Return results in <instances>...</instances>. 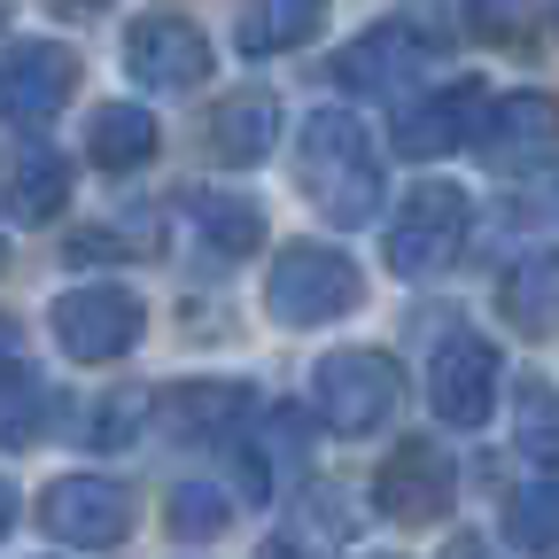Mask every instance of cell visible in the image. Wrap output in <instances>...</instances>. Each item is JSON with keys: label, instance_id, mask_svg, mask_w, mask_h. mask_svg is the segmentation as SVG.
Masks as SVG:
<instances>
[{"label": "cell", "instance_id": "cell-29", "mask_svg": "<svg viewBox=\"0 0 559 559\" xmlns=\"http://www.w3.org/2000/svg\"><path fill=\"white\" fill-rule=\"evenodd\" d=\"M257 559H304V551H296V544H264Z\"/></svg>", "mask_w": 559, "mask_h": 559}, {"label": "cell", "instance_id": "cell-17", "mask_svg": "<svg viewBox=\"0 0 559 559\" xmlns=\"http://www.w3.org/2000/svg\"><path fill=\"white\" fill-rule=\"evenodd\" d=\"M498 304L521 334H559V249H528L506 280H498Z\"/></svg>", "mask_w": 559, "mask_h": 559}, {"label": "cell", "instance_id": "cell-9", "mask_svg": "<svg viewBox=\"0 0 559 559\" xmlns=\"http://www.w3.org/2000/svg\"><path fill=\"white\" fill-rule=\"evenodd\" d=\"M55 342L79 366H109L140 342V296L132 288H70L55 304Z\"/></svg>", "mask_w": 559, "mask_h": 559}, {"label": "cell", "instance_id": "cell-2", "mask_svg": "<svg viewBox=\"0 0 559 559\" xmlns=\"http://www.w3.org/2000/svg\"><path fill=\"white\" fill-rule=\"evenodd\" d=\"M358 296H366L358 264L342 249H326V241H288L264 272V311L280 326H326L342 311H358Z\"/></svg>", "mask_w": 559, "mask_h": 559}, {"label": "cell", "instance_id": "cell-19", "mask_svg": "<svg viewBox=\"0 0 559 559\" xmlns=\"http://www.w3.org/2000/svg\"><path fill=\"white\" fill-rule=\"evenodd\" d=\"M86 156L102 171H132V164H148L156 156V117L140 109V102H102L94 124H86Z\"/></svg>", "mask_w": 559, "mask_h": 559}, {"label": "cell", "instance_id": "cell-23", "mask_svg": "<svg viewBox=\"0 0 559 559\" xmlns=\"http://www.w3.org/2000/svg\"><path fill=\"white\" fill-rule=\"evenodd\" d=\"M47 419V381L24 366H0V443H32Z\"/></svg>", "mask_w": 559, "mask_h": 559}, {"label": "cell", "instance_id": "cell-4", "mask_svg": "<svg viewBox=\"0 0 559 559\" xmlns=\"http://www.w3.org/2000/svg\"><path fill=\"white\" fill-rule=\"evenodd\" d=\"M459 241H466V194L428 179V187H412L396 202V218H389V272L428 280V272H443L459 257Z\"/></svg>", "mask_w": 559, "mask_h": 559}, {"label": "cell", "instance_id": "cell-22", "mask_svg": "<svg viewBox=\"0 0 559 559\" xmlns=\"http://www.w3.org/2000/svg\"><path fill=\"white\" fill-rule=\"evenodd\" d=\"M506 536L521 551H559V481H521L513 489V506H506Z\"/></svg>", "mask_w": 559, "mask_h": 559}, {"label": "cell", "instance_id": "cell-27", "mask_svg": "<svg viewBox=\"0 0 559 559\" xmlns=\"http://www.w3.org/2000/svg\"><path fill=\"white\" fill-rule=\"evenodd\" d=\"M443 559H489V544H474V536H451V551Z\"/></svg>", "mask_w": 559, "mask_h": 559}, {"label": "cell", "instance_id": "cell-15", "mask_svg": "<svg viewBox=\"0 0 559 559\" xmlns=\"http://www.w3.org/2000/svg\"><path fill=\"white\" fill-rule=\"evenodd\" d=\"M272 132H280V102L264 86H241V94H226L210 109V156L218 164H264Z\"/></svg>", "mask_w": 559, "mask_h": 559}, {"label": "cell", "instance_id": "cell-5", "mask_svg": "<svg viewBox=\"0 0 559 559\" xmlns=\"http://www.w3.org/2000/svg\"><path fill=\"white\" fill-rule=\"evenodd\" d=\"M39 528L55 544L109 551V544L132 536V489L109 481V474H62V481H47V498H39Z\"/></svg>", "mask_w": 559, "mask_h": 559}, {"label": "cell", "instance_id": "cell-13", "mask_svg": "<svg viewBox=\"0 0 559 559\" xmlns=\"http://www.w3.org/2000/svg\"><path fill=\"white\" fill-rule=\"evenodd\" d=\"M62 202H70V164L47 148V140H16V148H0V218L47 226Z\"/></svg>", "mask_w": 559, "mask_h": 559}, {"label": "cell", "instance_id": "cell-3", "mask_svg": "<svg viewBox=\"0 0 559 559\" xmlns=\"http://www.w3.org/2000/svg\"><path fill=\"white\" fill-rule=\"evenodd\" d=\"M396 358H381V349H326L319 373H311V404L334 436H373L381 419L396 412Z\"/></svg>", "mask_w": 559, "mask_h": 559}, {"label": "cell", "instance_id": "cell-28", "mask_svg": "<svg viewBox=\"0 0 559 559\" xmlns=\"http://www.w3.org/2000/svg\"><path fill=\"white\" fill-rule=\"evenodd\" d=\"M47 9H62V16H94V9H109V0H47Z\"/></svg>", "mask_w": 559, "mask_h": 559}, {"label": "cell", "instance_id": "cell-20", "mask_svg": "<svg viewBox=\"0 0 559 559\" xmlns=\"http://www.w3.org/2000/svg\"><path fill=\"white\" fill-rule=\"evenodd\" d=\"M326 0H257V9L241 16V55H288L319 32Z\"/></svg>", "mask_w": 559, "mask_h": 559}, {"label": "cell", "instance_id": "cell-25", "mask_svg": "<svg viewBox=\"0 0 559 559\" xmlns=\"http://www.w3.org/2000/svg\"><path fill=\"white\" fill-rule=\"evenodd\" d=\"M24 358V342H16V319H0V366H16Z\"/></svg>", "mask_w": 559, "mask_h": 559}, {"label": "cell", "instance_id": "cell-16", "mask_svg": "<svg viewBox=\"0 0 559 559\" xmlns=\"http://www.w3.org/2000/svg\"><path fill=\"white\" fill-rule=\"evenodd\" d=\"M187 234L202 241V257H218V264H241V257L264 249V218L241 194H187Z\"/></svg>", "mask_w": 559, "mask_h": 559}, {"label": "cell", "instance_id": "cell-10", "mask_svg": "<svg viewBox=\"0 0 559 559\" xmlns=\"http://www.w3.org/2000/svg\"><path fill=\"white\" fill-rule=\"evenodd\" d=\"M474 148L489 171H536L559 156V102L551 94H513L498 109H481L474 124Z\"/></svg>", "mask_w": 559, "mask_h": 559}, {"label": "cell", "instance_id": "cell-1", "mask_svg": "<svg viewBox=\"0 0 559 559\" xmlns=\"http://www.w3.org/2000/svg\"><path fill=\"white\" fill-rule=\"evenodd\" d=\"M296 179H304V194L326 210L334 226H373V210H381V156H373V132L349 109H311L304 117Z\"/></svg>", "mask_w": 559, "mask_h": 559}, {"label": "cell", "instance_id": "cell-8", "mask_svg": "<svg viewBox=\"0 0 559 559\" xmlns=\"http://www.w3.org/2000/svg\"><path fill=\"white\" fill-rule=\"evenodd\" d=\"M70 94H79V55L62 39H16L0 55V117L16 124H47Z\"/></svg>", "mask_w": 559, "mask_h": 559}, {"label": "cell", "instance_id": "cell-21", "mask_svg": "<svg viewBox=\"0 0 559 559\" xmlns=\"http://www.w3.org/2000/svg\"><path fill=\"white\" fill-rule=\"evenodd\" d=\"M513 443L536 466H559V389L551 381H513Z\"/></svg>", "mask_w": 559, "mask_h": 559}, {"label": "cell", "instance_id": "cell-7", "mask_svg": "<svg viewBox=\"0 0 559 559\" xmlns=\"http://www.w3.org/2000/svg\"><path fill=\"white\" fill-rule=\"evenodd\" d=\"M498 349H489L474 326H451L436 342V366H428V396H436V419L451 428H481L489 412H498Z\"/></svg>", "mask_w": 559, "mask_h": 559}, {"label": "cell", "instance_id": "cell-11", "mask_svg": "<svg viewBox=\"0 0 559 559\" xmlns=\"http://www.w3.org/2000/svg\"><path fill=\"white\" fill-rule=\"evenodd\" d=\"M436 47H443V32H436V24L396 16V24L366 32V39H349V47L334 55V79H342V86H358V94H389V86L419 79V62H428Z\"/></svg>", "mask_w": 559, "mask_h": 559}, {"label": "cell", "instance_id": "cell-14", "mask_svg": "<svg viewBox=\"0 0 559 559\" xmlns=\"http://www.w3.org/2000/svg\"><path fill=\"white\" fill-rule=\"evenodd\" d=\"M481 109H489V102H481V86H474V79H459V86L428 94L419 109H404L396 148H404V156H451V148H474Z\"/></svg>", "mask_w": 559, "mask_h": 559}, {"label": "cell", "instance_id": "cell-18", "mask_svg": "<svg viewBox=\"0 0 559 559\" xmlns=\"http://www.w3.org/2000/svg\"><path fill=\"white\" fill-rule=\"evenodd\" d=\"M164 419L179 436H234L249 419V389L241 381H171L164 389Z\"/></svg>", "mask_w": 559, "mask_h": 559}, {"label": "cell", "instance_id": "cell-12", "mask_svg": "<svg viewBox=\"0 0 559 559\" xmlns=\"http://www.w3.org/2000/svg\"><path fill=\"white\" fill-rule=\"evenodd\" d=\"M451 489H459L451 451H436L428 436H412V443H396V451L381 459L373 498H381V513H396V521H443V513H451Z\"/></svg>", "mask_w": 559, "mask_h": 559}, {"label": "cell", "instance_id": "cell-24", "mask_svg": "<svg viewBox=\"0 0 559 559\" xmlns=\"http://www.w3.org/2000/svg\"><path fill=\"white\" fill-rule=\"evenodd\" d=\"M226 528V498H218V489H202V481H179L171 489V536H218Z\"/></svg>", "mask_w": 559, "mask_h": 559}, {"label": "cell", "instance_id": "cell-26", "mask_svg": "<svg viewBox=\"0 0 559 559\" xmlns=\"http://www.w3.org/2000/svg\"><path fill=\"white\" fill-rule=\"evenodd\" d=\"M16 528V481H0V536Z\"/></svg>", "mask_w": 559, "mask_h": 559}, {"label": "cell", "instance_id": "cell-6", "mask_svg": "<svg viewBox=\"0 0 559 559\" xmlns=\"http://www.w3.org/2000/svg\"><path fill=\"white\" fill-rule=\"evenodd\" d=\"M124 62H132V79L140 86H156V94H187L210 79V39L187 9H148V16H132L124 32Z\"/></svg>", "mask_w": 559, "mask_h": 559}]
</instances>
